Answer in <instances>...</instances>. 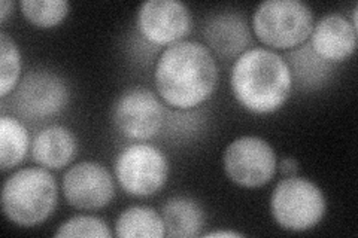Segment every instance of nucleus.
I'll return each mask as SVG.
<instances>
[{
  "label": "nucleus",
  "mask_w": 358,
  "mask_h": 238,
  "mask_svg": "<svg viewBox=\"0 0 358 238\" xmlns=\"http://www.w3.org/2000/svg\"><path fill=\"white\" fill-rule=\"evenodd\" d=\"M154 81L157 93L167 105L192 109L214 94L218 64L206 45L181 40L162 52L157 60Z\"/></svg>",
  "instance_id": "1"
},
{
  "label": "nucleus",
  "mask_w": 358,
  "mask_h": 238,
  "mask_svg": "<svg viewBox=\"0 0 358 238\" xmlns=\"http://www.w3.org/2000/svg\"><path fill=\"white\" fill-rule=\"evenodd\" d=\"M231 91L254 113H272L289 97L293 77L284 57L266 48H248L233 63Z\"/></svg>",
  "instance_id": "2"
},
{
  "label": "nucleus",
  "mask_w": 358,
  "mask_h": 238,
  "mask_svg": "<svg viewBox=\"0 0 358 238\" xmlns=\"http://www.w3.org/2000/svg\"><path fill=\"white\" fill-rule=\"evenodd\" d=\"M59 186L48 168L29 167L10 174L2 188L5 216L20 226L47 221L57 207Z\"/></svg>",
  "instance_id": "3"
},
{
  "label": "nucleus",
  "mask_w": 358,
  "mask_h": 238,
  "mask_svg": "<svg viewBox=\"0 0 358 238\" xmlns=\"http://www.w3.org/2000/svg\"><path fill=\"white\" fill-rule=\"evenodd\" d=\"M252 29L267 47L294 48L310 38L313 13L301 0H266L254 10Z\"/></svg>",
  "instance_id": "4"
},
{
  "label": "nucleus",
  "mask_w": 358,
  "mask_h": 238,
  "mask_svg": "<svg viewBox=\"0 0 358 238\" xmlns=\"http://www.w3.org/2000/svg\"><path fill=\"white\" fill-rule=\"evenodd\" d=\"M324 192L310 180L288 176L278 182L271 197L272 216L284 230L301 232L313 228L326 214Z\"/></svg>",
  "instance_id": "5"
},
{
  "label": "nucleus",
  "mask_w": 358,
  "mask_h": 238,
  "mask_svg": "<svg viewBox=\"0 0 358 238\" xmlns=\"http://www.w3.org/2000/svg\"><path fill=\"white\" fill-rule=\"evenodd\" d=\"M121 188L133 197H150L159 192L169 177V161L152 144L133 143L126 146L114 164Z\"/></svg>",
  "instance_id": "6"
},
{
  "label": "nucleus",
  "mask_w": 358,
  "mask_h": 238,
  "mask_svg": "<svg viewBox=\"0 0 358 238\" xmlns=\"http://www.w3.org/2000/svg\"><path fill=\"white\" fill-rule=\"evenodd\" d=\"M224 172L243 188H259L273 179L278 160L273 147L257 135L234 139L222 155Z\"/></svg>",
  "instance_id": "7"
},
{
  "label": "nucleus",
  "mask_w": 358,
  "mask_h": 238,
  "mask_svg": "<svg viewBox=\"0 0 358 238\" xmlns=\"http://www.w3.org/2000/svg\"><path fill=\"white\" fill-rule=\"evenodd\" d=\"M166 112L151 89L131 87L117 98L112 121L117 130L131 140H148L160 133Z\"/></svg>",
  "instance_id": "8"
},
{
  "label": "nucleus",
  "mask_w": 358,
  "mask_h": 238,
  "mask_svg": "<svg viewBox=\"0 0 358 238\" xmlns=\"http://www.w3.org/2000/svg\"><path fill=\"white\" fill-rule=\"evenodd\" d=\"M69 103L63 77L50 70H33L14 89V109L29 121L57 115Z\"/></svg>",
  "instance_id": "9"
},
{
  "label": "nucleus",
  "mask_w": 358,
  "mask_h": 238,
  "mask_svg": "<svg viewBox=\"0 0 358 238\" xmlns=\"http://www.w3.org/2000/svg\"><path fill=\"white\" fill-rule=\"evenodd\" d=\"M62 189L67 202L81 210L102 209L115 195V184L108 168L94 161L72 165L63 176Z\"/></svg>",
  "instance_id": "10"
},
{
  "label": "nucleus",
  "mask_w": 358,
  "mask_h": 238,
  "mask_svg": "<svg viewBox=\"0 0 358 238\" xmlns=\"http://www.w3.org/2000/svg\"><path fill=\"white\" fill-rule=\"evenodd\" d=\"M192 22L188 6L179 0H148L139 6L136 17L139 33L154 45L181 42Z\"/></svg>",
  "instance_id": "11"
},
{
  "label": "nucleus",
  "mask_w": 358,
  "mask_h": 238,
  "mask_svg": "<svg viewBox=\"0 0 358 238\" xmlns=\"http://www.w3.org/2000/svg\"><path fill=\"white\" fill-rule=\"evenodd\" d=\"M357 29L341 14L324 15L310 33V47L321 59L339 63L348 59L357 48Z\"/></svg>",
  "instance_id": "12"
},
{
  "label": "nucleus",
  "mask_w": 358,
  "mask_h": 238,
  "mask_svg": "<svg viewBox=\"0 0 358 238\" xmlns=\"http://www.w3.org/2000/svg\"><path fill=\"white\" fill-rule=\"evenodd\" d=\"M208 47L221 59H234L248 50L251 43L250 26L243 15L236 13H220L212 15L203 27Z\"/></svg>",
  "instance_id": "13"
},
{
  "label": "nucleus",
  "mask_w": 358,
  "mask_h": 238,
  "mask_svg": "<svg viewBox=\"0 0 358 238\" xmlns=\"http://www.w3.org/2000/svg\"><path fill=\"white\" fill-rule=\"evenodd\" d=\"M30 152L33 161L45 168H63L75 160L78 152L76 135L63 126H50L33 137Z\"/></svg>",
  "instance_id": "14"
},
{
  "label": "nucleus",
  "mask_w": 358,
  "mask_h": 238,
  "mask_svg": "<svg viewBox=\"0 0 358 238\" xmlns=\"http://www.w3.org/2000/svg\"><path fill=\"white\" fill-rule=\"evenodd\" d=\"M166 235L172 238H193L205 226V211L192 198L173 197L162 207Z\"/></svg>",
  "instance_id": "15"
},
{
  "label": "nucleus",
  "mask_w": 358,
  "mask_h": 238,
  "mask_svg": "<svg viewBox=\"0 0 358 238\" xmlns=\"http://www.w3.org/2000/svg\"><path fill=\"white\" fill-rule=\"evenodd\" d=\"M285 61L288 63L293 84L301 89H315L329 81L333 72V63L321 59L312 50L310 43L301 45L300 48L288 52Z\"/></svg>",
  "instance_id": "16"
},
{
  "label": "nucleus",
  "mask_w": 358,
  "mask_h": 238,
  "mask_svg": "<svg viewBox=\"0 0 358 238\" xmlns=\"http://www.w3.org/2000/svg\"><path fill=\"white\" fill-rule=\"evenodd\" d=\"M115 235L124 238H163L166 228L160 213L151 207L133 206L121 211L115 222Z\"/></svg>",
  "instance_id": "17"
},
{
  "label": "nucleus",
  "mask_w": 358,
  "mask_h": 238,
  "mask_svg": "<svg viewBox=\"0 0 358 238\" xmlns=\"http://www.w3.org/2000/svg\"><path fill=\"white\" fill-rule=\"evenodd\" d=\"M31 146L27 128L9 115L0 118V167L2 172L17 167L24 160Z\"/></svg>",
  "instance_id": "18"
},
{
  "label": "nucleus",
  "mask_w": 358,
  "mask_h": 238,
  "mask_svg": "<svg viewBox=\"0 0 358 238\" xmlns=\"http://www.w3.org/2000/svg\"><path fill=\"white\" fill-rule=\"evenodd\" d=\"M20 8L31 24L43 29L60 24L69 13V3L66 0H21Z\"/></svg>",
  "instance_id": "19"
},
{
  "label": "nucleus",
  "mask_w": 358,
  "mask_h": 238,
  "mask_svg": "<svg viewBox=\"0 0 358 238\" xmlns=\"http://www.w3.org/2000/svg\"><path fill=\"white\" fill-rule=\"evenodd\" d=\"M21 54L15 40L5 31L0 33V96L6 97L18 85Z\"/></svg>",
  "instance_id": "20"
},
{
  "label": "nucleus",
  "mask_w": 358,
  "mask_h": 238,
  "mask_svg": "<svg viewBox=\"0 0 358 238\" xmlns=\"http://www.w3.org/2000/svg\"><path fill=\"white\" fill-rule=\"evenodd\" d=\"M112 232L109 226L96 216H75L63 222L57 231L54 232V237H99V238H109Z\"/></svg>",
  "instance_id": "21"
},
{
  "label": "nucleus",
  "mask_w": 358,
  "mask_h": 238,
  "mask_svg": "<svg viewBox=\"0 0 358 238\" xmlns=\"http://www.w3.org/2000/svg\"><path fill=\"white\" fill-rule=\"evenodd\" d=\"M279 170H281V173L288 176H297L299 173V161L294 160V158H284V160L279 163Z\"/></svg>",
  "instance_id": "22"
},
{
  "label": "nucleus",
  "mask_w": 358,
  "mask_h": 238,
  "mask_svg": "<svg viewBox=\"0 0 358 238\" xmlns=\"http://www.w3.org/2000/svg\"><path fill=\"white\" fill-rule=\"evenodd\" d=\"M14 6L15 3L10 2V0H2V2H0V20L5 21L6 17L13 13Z\"/></svg>",
  "instance_id": "23"
},
{
  "label": "nucleus",
  "mask_w": 358,
  "mask_h": 238,
  "mask_svg": "<svg viewBox=\"0 0 358 238\" xmlns=\"http://www.w3.org/2000/svg\"><path fill=\"white\" fill-rule=\"evenodd\" d=\"M243 234L241 232H234V231H226V230H220V231H210L205 234V237H242Z\"/></svg>",
  "instance_id": "24"
}]
</instances>
